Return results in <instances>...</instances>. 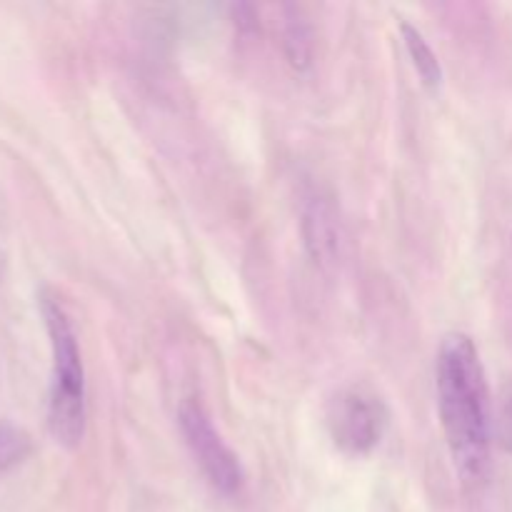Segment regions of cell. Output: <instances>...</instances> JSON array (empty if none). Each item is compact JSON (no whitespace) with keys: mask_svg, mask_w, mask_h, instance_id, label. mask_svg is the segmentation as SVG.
<instances>
[{"mask_svg":"<svg viewBox=\"0 0 512 512\" xmlns=\"http://www.w3.org/2000/svg\"><path fill=\"white\" fill-rule=\"evenodd\" d=\"M178 423L195 463L200 465L210 485L223 495L238 493L245 480L240 460L213 428L203 405L195 398H185L178 410Z\"/></svg>","mask_w":512,"mask_h":512,"instance_id":"277c9868","label":"cell"},{"mask_svg":"<svg viewBox=\"0 0 512 512\" xmlns=\"http://www.w3.org/2000/svg\"><path fill=\"white\" fill-rule=\"evenodd\" d=\"M30 453V435L18 425L0 423V473L23 463Z\"/></svg>","mask_w":512,"mask_h":512,"instance_id":"ba28073f","label":"cell"},{"mask_svg":"<svg viewBox=\"0 0 512 512\" xmlns=\"http://www.w3.org/2000/svg\"><path fill=\"white\" fill-rule=\"evenodd\" d=\"M285 55L295 70H308L313 63V28L300 15L298 8H288V23H285Z\"/></svg>","mask_w":512,"mask_h":512,"instance_id":"52a82bcc","label":"cell"},{"mask_svg":"<svg viewBox=\"0 0 512 512\" xmlns=\"http://www.w3.org/2000/svg\"><path fill=\"white\" fill-rule=\"evenodd\" d=\"M388 420V405L368 385L338 390L325 413L330 438L348 455L373 453L388 430Z\"/></svg>","mask_w":512,"mask_h":512,"instance_id":"3957f363","label":"cell"},{"mask_svg":"<svg viewBox=\"0 0 512 512\" xmlns=\"http://www.w3.org/2000/svg\"><path fill=\"white\" fill-rule=\"evenodd\" d=\"M233 18H235V25H238V30H255L258 28V23H255V10L250 8V5H233Z\"/></svg>","mask_w":512,"mask_h":512,"instance_id":"30bf717a","label":"cell"},{"mask_svg":"<svg viewBox=\"0 0 512 512\" xmlns=\"http://www.w3.org/2000/svg\"><path fill=\"white\" fill-rule=\"evenodd\" d=\"M498 440L500 445H503L508 453H512V395L508 400L503 403V408H500V415H498Z\"/></svg>","mask_w":512,"mask_h":512,"instance_id":"9c48e42d","label":"cell"},{"mask_svg":"<svg viewBox=\"0 0 512 512\" xmlns=\"http://www.w3.org/2000/svg\"><path fill=\"white\" fill-rule=\"evenodd\" d=\"M400 30H403L405 50H408L423 85L430 90H438L440 83H443V68H440L438 55L433 53V48H430L428 40H425V35L418 28H413L410 23H403Z\"/></svg>","mask_w":512,"mask_h":512,"instance_id":"8992f818","label":"cell"},{"mask_svg":"<svg viewBox=\"0 0 512 512\" xmlns=\"http://www.w3.org/2000/svg\"><path fill=\"white\" fill-rule=\"evenodd\" d=\"M40 313L53 350V378L48 398V428L55 443L75 450L85 438V370L73 323L53 293L40 295Z\"/></svg>","mask_w":512,"mask_h":512,"instance_id":"7a4b0ae2","label":"cell"},{"mask_svg":"<svg viewBox=\"0 0 512 512\" xmlns=\"http://www.w3.org/2000/svg\"><path fill=\"white\" fill-rule=\"evenodd\" d=\"M303 238L305 248H308L310 258L320 265L328 268L338 260L340 250V233H338V218L330 205V200L323 193L310 190L305 195L303 203Z\"/></svg>","mask_w":512,"mask_h":512,"instance_id":"5b68a950","label":"cell"},{"mask_svg":"<svg viewBox=\"0 0 512 512\" xmlns=\"http://www.w3.org/2000/svg\"><path fill=\"white\" fill-rule=\"evenodd\" d=\"M438 408L450 458L465 485H478L490 463L488 383L473 340L450 333L438 353Z\"/></svg>","mask_w":512,"mask_h":512,"instance_id":"6da1fadb","label":"cell"}]
</instances>
